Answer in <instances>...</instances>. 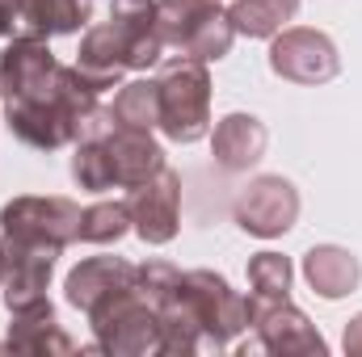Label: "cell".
<instances>
[{
	"instance_id": "ffe728a7",
	"label": "cell",
	"mask_w": 362,
	"mask_h": 357,
	"mask_svg": "<svg viewBox=\"0 0 362 357\" xmlns=\"http://www.w3.org/2000/svg\"><path fill=\"white\" fill-rule=\"evenodd\" d=\"M114 122L118 126H135V131H156L160 126V89L152 76L127 80L114 92Z\"/></svg>"
},
{
	"instance_id": "d4e9b609",
	"label": "cell",
	"mask_w": 362,
	"mask_h": 357,
	"mask_svg": "<svg viewBox=\"0 0 362 357\" xmlns=\"http://www.w3.org/2000/svg\"><path fill=\"white\" fill-rule=\"evenodd\" d=\"M341 349L350 357H362V311L346 324V332H341Z\"/></svg>"
},
{
	"instance_id": "5b68a950",
	"label": "cell",
	"mask_w": 362,
	"mask_h": 357,
	"mask_svg": "<svg viewBox=\"0 0 362 357\" xmlns=\"http://www.w3.org/2000/svg\"><path fill=\"white\" fill-rule=\"evenodd\" d=\"M181 298L189 303L206 349H232V341L249 328V298L232 290V282L215 269H185L177 277Z\"/></svg>"
},
{
	"instance_id": "603a6c76",
	"label": "cell",
	"mask_w": 362,
	"mask_h": 357,
	"mask_svg": "<svg viewBox=\"0 0 362 357\" xmlns=\"http://www.w3.org/2000/svg\"><path fill=\"white\" fill-rule=\"evenodd\" d=\"M72 181L89 193L114 189V164H110L105 139H76L72 143Z\"/></svg>"
},
{
	"instance_id": "7a4b0ae2",
	"label": "cell",
	"mask_w": 362,
	"mask_h": 357,
	"mask_svg": "<svg viewBox=\"0 0 362 357\" xmlns=\"http://www.w3.org/2000/svg\"><path fill=\"white\" fill-rule=\"evenodd\" d=\"M160 135L169 143H198L211 135V68L202 59H165L160 76Z\"/></svg>"
},
{
	"instance_id": "cb8c5ba5",
	"label": "cell",
	"mask_w": 362,
	"mask_h": 357,
	"mask_svg": "<svg viewBox=\"0 0 362 357\" xmlns=\"http://www.w3.org/2000/svg\"><path fill=\"white\" fill-rule=\"evenodd\" d=\"M21 25V0H0V38H13Z\"/></svg>"
},
{
	"instance_id": "8992f818",
	"label": "cell",
	"mask_w": 362,
	"mask_h": 357,
	"mask_svg": "<svg viewBox=\"0 0 362 357\" xmlns=\"http://www.w3.org/2000/svg\"><path fill=\"white\" fill-rule=\"evenodd\" d=\"M0 240H17V244H47V248H68L81 240V206L72 198H38V193H21L13 202L0 206Z\"/></svg>"
},
{
	"instance_id": "9a60e30c",
	"label": "cell",
	"mask_w": 362,
	"mask_h": 357,
	"mask_svg": "<svg viewBox=\"0 0 362 357\" xmlns=\"http://www.w3.org/2000/svg\"><path fill=\"white\" fill-rule=\"evenodd\" d=\"M127 286H135V265L131 261H122V257H85L64 277V298L76 311L89 315L101 298H110V294H118Z\"/></svg>"
},
{
	"instance_id": "9c48e42d",
	"label": "cell",
	"mask_w": 362,
	"mask_h": 357,
	"mask_svg": "<svg viewBox=\"0 0 362 357\" xmlns=\"http://www.w3.org/2000/svg\"><path fill=\"white\" fill-rule=\"evenodd\" d=\"M249 328L266 353H329L320 328L291 303V298H253L249 294Z\"/></svg>"
},
{
	"instance_id": "4fadbf2b",
	"label": "cell",
	"mask_w": 362,
	"mask_h": 357,
	"mask_svg": "<svg viewBox=\"0 0 362 357\" xmlns=\"http://www.w3.org/2000/svg\"><path fill=\"white\" fill-rule=\"evenodd\" d=\"M266 143H270V131L257 114H223L211 131V156L223 173H249L262 164L266 156Z\"/></svg>"
},
{
	"instance_id": "7402d4cb",
	"label": "cell",
	"mask_w": 362,
	"mask_h": 357,
	"mask_svg": "<svg viewBox=\"0 0 362 357\" xmlns=\"http://www.w3.org/2000/svg\"><path fill=\"white\" fill-rule=\"evenodd\" d=\"M295 286V265L282 253H253L249 257V294L253 298H291Z\"/></svg>"
},
{
	"instance_id": "484cf974",
	"label": "cell",
	"mask_w": 362,
	"mask_h": 357,
	"mask_svg": "<svg viewBox=\"0 0 362 357\" xmlns=\"http://www.w3.org/2000/svg\"><path fill=\"white\" fill-rule=\"evenodd\" d=\"M0 286H4V248H0Z\"/></svg>"
},
{
	"instance_id": "6da1fadb",
	"label": "cell",
	"mask_w": 362,
	"mask_h": 357,
	"mask_svg": "<svg viewBox=\"0 0 362 357\" xmlns=\"http://www.w3.org/2000/svg\"><path fill=\"white\" fill-rule=\"evenodd\" d=\"M160 59H165V38L156 30L152 0H144V4L118 0L110 21L89 25L81 38V51H76V68L97 92L118 89L127 72H148Z\"/></svg>"
},
{
	"instance_id": "3957f363",
	"label": "cell",
	"mask_w": 362,
	"mask_h": 357,
	"mask_svg": "<svg viewBox=\"0 0 362 357\" xmlns=\"http://www.w3.org/2000/svg\"><path fill=\"white\" fill-rule=\"evenodd\" d=\"M152 8L165 47H177L181 55L202 63H219L223 55H232L236 25L228 21L223 0H152Z\"/></svg>"
},
{
	"instance_id": "4316f807",
	"label": "cell",
	"mask_w": 362,
	"mask_h": 357,
	"mask_svg": "<svg viewBox=\"0 0 362 357\" xmlns=\"http://www.w3.org/2000/svg\"><path fill=\"white\" fill-rule=\"evenodd\" d=\"M127 4H144V0H127Z\"/></svg>"
},
{
	"instance_id": "e0dca14e",
	"label": "cell",
	"mask_w": 362,
	"mask_h": 357,
	"mask_svg": "<svg viewBox=\"0 0 362 357\" xmlns=\"http://www.w3.org/2000/svg\"><path fill=\"white\" fill-rule=\"evenodd\" d=\"M0 349H13V353H72L76 341L55 324V307L42 303L34 311H17L13 324H8V341Z\"/></svg>"
},
{
	"instance_id": "5bb4252c",
	"label": "cell",
	"mask_w": 362,
	"mask_h": 357,
	"mask_svg": "<svg viewBox=\"0 0 362 357\" xmlns=\"http://www.w3.org/2000/svg\"><path fill=\"white\" fill-rule=\"evenodd\" d=\"M110 147V164H114V185L118 189H135L144 181H152L165 169V147L152 131H135V126H114L105 135Z\"/></svg>"
},
{
	"instance_id": "d6986e66",
	"label": "cell",
	"mask_w": 362,
	"mask_h": 357,
	"mask_svg": "<svg viewBox=\"0 0 362 357\" xmlns=\"http://www.w3.org/2000/svg\"><path fill=\"white\" fill-rule=\"evenodd\" d=\"M299 4L303 0H232L228 4V21L245 38H274L278 30H286L295 21Z\"/></svg>"
},
{
	"instance_id": "44dd1931",
	"label": "cell",
	"mask_w": 362,
	"mask_h": 357,
	"mask_svg": "<svg viewBox=\"0 0 362 357\" xmlns=\"http://www.w3.org/2000/svg\"><path fill=\"white\" fill-rule=\"evenodd\" d=\"M127 231H135L127 198H105L81 210V244H118Z\"/></svg>"
},
{
	"instance_id": "52a82bcc",
	"label": "cell",
	"mask_w": 362,
	"mask_h": 357,
	"mask_svg": "<svg viewBox=\"0 0 362 357\" xmlns=\"http://www.w3.org/2000/svg\"><path fill=\"white\" fill-rule=\"evenodd\" d=\"M270 72L286 85H329L341 72L337 42L312 25H286L270 38Z\"/></svg>"
},
{
	"instance_id": "30bf717a",
	"label": "cell",
	"mask_w": 362,
	"mask_h": 357,
	"mask_svg": "<svg viewBox=\"0 0 362 357\" xmlns=\"http://www.w3.org/2000/svg\"><path fill=\"white\" fill-rule=\"evenodd\" d=\"M131 223H135V236L152 248H165L173 244L181 231V177L165 164L160 173L144 185L131 189Z\"/></svg>"
},
{
	"instance_id": "7c38bea8",
	"label": "cell",
	"mask_w": 362,
	"mask_h": 357,
	"mask_svg": "<svg viewBox=\"0 0 362 357\" xmlns=\"http://www.w3.org/2000/svg\"><path fill=\"white\" fill-rule=\"evenodd\" d=\"M55 72H59V59L51 55V38L21 30L0 51V97H25L42 89Z\"/></svg>"
},
{
	"instance_id": "ba28073f",
	"label": "cell",
	"mask_w": 362,
	"mask_h": 357,
	"mask_svg": "<svg viewBox=\"0 0 362 357\" xmlns=\"http://www.w3.org/2000/svg\"><path fill=\"white\" fill-rule=\"evenodd\" d=\"M232 219L245 236L257 240H278L295 227L299 219V189L278 173H262L253 177L232 202Z\"/></svg>"
},
{
	"instance_id": "8fae6325",
	"label": "cell",
	"mask_w": 362,
	"mask_h": 357,
	"mask_svg": "<svg viewBox=\"0 0 362 357\" xmlns=\"http://www.w3.org/2000/svg\"><path fill=\"white\" fill-rule=\"evenodd\" d=\"M4 248V307L8 315L17 311H34L47 298V286H51V273L59 261V248H47V244H17V240H0Z\"/></svg>"
},
{
	"instance_id": "ac0fdd59",
	"label": "cell",
	"mask_w": 362,
	"mask_h": 357,
	"mask_svg": "<svg viewBox=\"0 0 362 357\" xmlns=\"http://www.w3.org/2000/svg\"><path fill=\"white\" fill-rule=\"evenodd\" d=\"M93 0H21V25L38 38L81 34L89 25Z\"/></svg>"
},
{
	"instance_id": "277c9868",
	"label": "cell",
	"mask_w": 362,
	"mask_h": 357,
	"mask_svg": "<svg viewBox=\"0 0 362 357\" xmlns=\"http://www.w3.org/2000/svg\"><path fill=\"white\" fill-rule=\"evenodd\" d=\"M93 349L114 357H144L160 353V320L156 307L139 294V286H127L110 298H101L89 311Z\"/></svg>"
},
{
	"instance_id": "2e32d148",
	"label": "cell",
	"mask_w": 362,
	"mask_h": 357,
	"mask_svg": "<svg viewBox=\"0 0 362 357\" xmlns=\"http://www.w3.org/2000/svg\"><path fill=\"white\" fill-rule=\"evenodd\" d=\"M303 282L320 298L337 303V298H346V294L358 290L362 265H358V257L350 248H341V244H312L303 253Z\"/></svg>"
}]
</instances>
